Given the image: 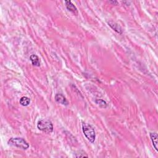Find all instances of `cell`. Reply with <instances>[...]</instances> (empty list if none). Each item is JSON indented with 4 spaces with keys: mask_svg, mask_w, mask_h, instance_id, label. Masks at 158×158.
<instances>
[{
    "mask_svg": "<svg viewBox=\"0 0 158 158\" xmlns=\"http://www.w3.org/2000/svg\"><path fill=\"white\" fill-rule=\"evenodd\" d=\"M7 143H8L9 145L21 148L23 150L27 149L29 148V144L23 138H11L8 140Z\"/></svg>",
    "mask_w": 158,
    "mask_h": 158,
    "instance_id": "obj_1",
    "label": "cell"
},
{
    "mask_svg": "<svg viewBox=\"0 0 158 158\" xmlns=\"http://www.w3.org/2000/svg\"><path fill=\"white\" fill-rule=\"evenodd\" d=\"M82 130L86 138L91 143H94L96 138V133L92 126L89 124L84 122L82 124Z\"/></svg>",
    "mask_w": 158,
    "mask_h": 158,
    "instance_id": "obj_2",
    "label": "cell"
},
{
    "mask_svg": "<svg viewBox=\"0 0 158 158\" xmlns=\"http://www.w3.org/2000/svg\"><path fill=\"white\" fill-rule=\"evenodd\" d=\"M37 127L40 130L46 133H50L53 131V125L52 122L48 120H42L39 121L37 124Z\"/></svg>",
    "mask_w": 158,
    "mask_h": 158,
    "instance_id": "obj_3",
    "label": "cell"
},
{
    "mask_svg": "<svg viewBox=\"0 0 158 158\" xmlns=\"http://www.w3.org/2000/svg\"><path fill=\"white\" fill-rule=\"evenodd\" d=\"M108 25L110 26V28L113 29L115 31H116L117 33L121 35L123 33V30H122L121 27L116 22L110 21L108 22Z\"/></svg>",
    "mask_w": 158,
    "mask_h": 158,
    "instance_id": "obj_4",
    "label": "cell"
},
{
    "mask_svg": "<svg viewBox=\"0 0 158 158\" xmlns=\"http://www.w3.org/2000/svg\"><path fill=\"white\" fill-rule=\"evenodd\" d=\"M55 100H56V102H59V103L65 106H68L69 104V102L68 100H66V97L63 95L61 93H58L55 95Z\"/></svg>",
    "mask_w": 158,
    "mask_h": 158,
    "instance_id": "obj_5",
    "label": "cell"
},
{
    "mask_svg": "<svg viewBox=\"0 0 158 158\" xmlns=\"http://www.w3.org/2000/svg\"><path fill=\"white\" fill-rule=\"evenodd\" d=\"M65 3H66V6L67 7V9H68L69 11L72 12V13H74V14H76V15L78 14L77 8L72 2L70 1H66Z\"/></svg>",
    "mask_w": 158,
    "mask_h": 158,
    "instance_id": "obj_6",
    "label": "cell"
},
{
    "mask_svg": "<svg viewBox=\"0 0 158 158\" xmlns=\"http://www.w3.org/2000/svg\"><path fill=\"white\" fill-rule=\"evenodd\" d=\"M30 59L31 62V64L33 66L37 67L40 66V58L36 54L31 55L30 57Z\"/></svg>",
    "mask_w": 158,
    "mask_h": 158,
    "instance_id": "obj_7",
    "label": "cell"
},
{
    "mask_svg": "<svg viewBox=\"0 0 158 158\" xmlns=\"http://www.w3.org/2000/svg\"><path fill=\"white\" fill-rule=\"evenodd\" d=\"M150 137H151V139L154 148H155L156 151H158V149H157V138H158V136H157V134L156 133H155V132L151 133H150Z\"/></svg>",
    "mask_w": 158,
    "mask_h": 158,
    "instance_id": "obj_8",
    "label": "cell"
},
{
    "mask_svg": "<svg viewBox=\"0 0 158 158\" xmlns=\"http://www.w3.org/2000/svg\"><path fill=\"white\" fill-rule=\"evenodd\" d=\"M19 102L22 106H27L29 105V104L30 103V99L27 96H23L20 99Z\"/></svg>",
    "mask_w": 158,
    "mask_h": 158,
    "instance_id": "obj_9",
    "label": "cell"
},
{
    "mask_svg": "<svg viewBox=\"0 0 158 158\" xmlns=\"http://www.w3.org/2000/svg\"><path fill=\"white\" fill-rule=\"evenodd\" d=\"M96 103L99 105V106L102 108H106L108 106V104L106 103V102L102 100H95Z\"/></svg>",
    "mask_w": 158,
    "mask_h": 158,
    "instance_id": "obj_10",
    "label": "cell"
},
{
    "mask_svg": "<svg viewBox=\"0 0 158 158\" xmlns=\"http://www.w3.org/2000/svg\"><path fill=\"white\" fill-rule=\"evenodd\" d=\"M75 157H88V156L87 155H86V154L85 152L82 151H80L78 152V153H76V155H75Z\"/></svg>",
    "mask_w": 158,
    "mask_h": 158,
    "instance_id": "obj_11",
    "label": "cell"
},
{
    "mask_svg": "<svg viewBox=\"0 0 158 158\" xmlns=\"http://www.w3.org/2000/svg\"><path fill=\"white\" fill-rule=\"evenodd\" d=\"M109 3L113 4L114 5H118V2L117 1H110Z\"/></svg>",
    "mask_w": 158,
    "mask_h": 158,
    "instance_id": "obj_12",
    "label": "cell"
}]
</instances>
